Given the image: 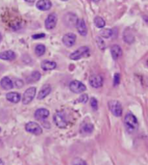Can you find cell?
<instances>
[{
  "label": "cell",
  "instance_id": "1",
  "mask_svg": "<svg viewBox=\"0 0 148 165\" xmlns=\"http://www.w3.org/2000/svg\"><path fill=\"white\" fill-rule=\"evenodd\" d=\"M125 125L127 128L129 132H134L137 130V128L139 126V122L138 119L132 113H127L126 117H125Z\"/></svg>",
  "mask_w": 148,
  "mask_h": 165
},
{
  "label": "cell",
  "instance_id": "7",
  "mask_svg": "<svg viewBox=\"0 0 148 165\" xmlns=\"http://www.w3.org/2000/svg\"><path fill=\"white\" fill-rule=\"evenodd\" d=\"M25 130L30 132V133L34 134V135H40L43 132L42 127L39 125L38 124L35 122H29L25 125Z\"/></svg>",
  "mask_w": 148,
  "mask_h": 165
},
{
  "label": "cell",
  "instance_id": "29",
  "mask_svg": "<svg viewBox=\"0 0 148 165\" xmlns=\"http://www.w3.org/2000/svg\"><path fill=\"white\" fill-rule=\"evenodd\" d=\"M90 105L91 107L94 109V111H96L98 109V102H97V100L95 98H91Z\"/></svg>",
  "mask_w": 148,
  "mask_h": 165
},
{
  "label": "cell",
  "instance_id": "12",
  "mask_svg": "<svg viewBox=\"0 0 148 165\" xmlns=\"http://www.w3.org/2000/svg\"><path fill=\"white\" fill-rule=\"evenodd\" d=\"M123 39H124V41H125L127 43H129V44H131V43H133L134 42L135 37H134V33H133L131 29L127 28V29L124 30V33H123Z\"/></svg>",
  "mask_w": 148,
  "mask_h": 165
},
{
  "label": "cell",
  "instance_id": "24",
  "mask_svg": "<svg viewBox=\"0 0 148 165\" xmlns=\"http://www.w3.org/2000/svg\"><path fill=\"white\" fill-rule=\"evenodd\" d=\"M94 22H95V24L97 28H99V29H102L105 27L106 25V22H105V20L103 19L102 17H96L95 20H94Z\"/></svg>",
  "mask_w": 148,
  "mask_h": 165
},
{
  "label": "cell",
  "instance_id": "28",
  "mask_svg": "<svg viewBox=\"0 0 148 165\" xmlns=\"http://www.w3.org/2000/svg\"><path fill=\"white\" fill-rule=\"evenodd\" d=\"M72 165H87V163L82 158H75L72 161Z\"/></svg>",
  "mask_w": 148,
  "mask_h": 165
},
{
  "label": "cell",
  "instance_id": "4",
  "mask_svg": "<svg viewBox=\"0 0 148 165\" xmlns=\"http://www.w3.org/2000/svg\"><path fill=\"white\" fill-rule=\"evenodd\" d=\"M36 93H37V89L36 87H30L26 90L23 95V99H22V102L24 105H28L32 101L36 96Z\"/></svg>",
  "mask_w": 148,
  "mask_h": 165
},
{
  "label": "cell",
  "instance_id": "3",
  "mask_svg": "<svg viewBox=\"0 0 148 165\" xmlns=\"http://www.w3.org/2000/svg\"><path fill=\"white\" fill-rule=\"evenodd\" d=\"M108 107L111 113L116 117H121L122 114V106L121 102L118 100H110L108 102Z\"/></svg>",
  "mask_w": 148,
  "mask_h": 165
},
{
  "label": "cell",
  "instance_id": "8",
  "mask_svg": "<svg viewBox=\"0 0 148 165\" xmlns=\"http://www.w3.org/2000/svg\"><path fill=\"white\" fill-rule=\"evenodd\" d=\"M57 23V17L55 13L50 14L45 20V27L47 30H53Z\"/></svg>",
  "mask_w": 148,
  "mask_h": 165
},
{
  "label": "cell",
  "instance_id": "30",
  "mask_svg": "<svg viewBox=\"0 0 148 165\" xmlns=\"http://www.w3.org/2000/svg\"><path fill=\"white\" fill-rule=\"evenodd\" d=\"M13 86L17 87L18 88H21V87H24V81L22 80H20V79H15Z\"/></svg>",
  "mask_w": 148,
  "mask_h": 165
},
{
  "label": "cell",
  "instance_id": "20",
  "mask_svg": "<svg viewBox=\"0 0 148 165\" xmlns=\"http://www.w3.org/2000/svg\"><path fill=\"white\" fill-rule=\"evenodd\" d=\"M41 67L44 70V71H49V70H53L56 68V63L53 61H48L45 60L43 61L42 64H41Z\"/></svg>",
  "mask_w": 148,
  "mask_h": 165
},
{
  "label": "cell",
  "instance_id": "6",
  "mask_svg": "<svg viewBox=\"0 0 148 165\" xmlns=\"http://www.w3.org/2000/svg\"><path fill=\"white\" fill-rule=\"evenodd\" d=\"M69 89L75 94H82L87 90L86 86L79 81H73L69 84Z\"/></svg>",
  "mask_w": 148,
  "mask_h": 165
},
{
  "label": "cell",
  "instance_id": "31",
  "mask_svg": "<svg viewBox=\"0 0 148 165\" xmlns=\"http://www.w3.org/2000/svg\"><path fill=\"white\" fill-rule=\"evenodd\" d=\"M88 100V94H82V95H81L79 97V99L77 100V102H80V103H87Z\"/></svg>",
  "mask_w": 148,
  "mask_h": 165
},
{
  "label": "cell",
  "instance_id": "5",
  "mask_svg": "<svg viewBox=\"0 0 148 165\" xmlns=\"http://www.w3.org/2000/svg\"><path fill=\"white\" fill-rule=\"evenodd\" d=\"M54 122L59 128H65L67 126V120L63 112H56L54 115Z\"/></svg>",
  "mask_w": 148,
  "mask_h": 165
},
{
  "label": "cell",
  "instance_id": "41",
  "mask_svg": "<svg viewBox=\"0 0 148 165\" xmlns=\"http://www.w3.org/2000/svg\"><path fill=\"white\" fill-rule=\"evenodd\" d=\"M0 132H1V129H0Z\"/></svg>",
  "mask_w": 148,
  "mask_h": 165
},
{
  "label": "cell",
  "instance_id": "25",
  "mask_svg": "<svg viewBox=\"0 0 148 165\" xmlns=\"http://www.w3.org/2000/svg\"><path fill=\"white\" fill-rule=\"evenodd\" d=\"M45 50H46L45 46L43 44L37 45V46H36V48H35V53H36V54H37V56H41L44 55Z\"/></svg>",
  "mask_w": 148,
  "mask_h": 165
},
{
  "label": "cell",
  "instance_id": "15",
  "mask_svg": "<svg viewBox=\"0 0 148 165\" xmlns=\"http://www.w3.org/2000/svg\"><path fill=\"white\" fill-rule=\"evenodd\" d=\"M50 92H51V87H50V85H49V84L43 85V87L41 88V91L39 92L37 99H38V100H43V99H44L45 97H47V96L50 94Z\"/></svg>",
  "mask_w": 148,
  "mask_h": 165
},
{
  "label": "cell",
  "instance_id": "21",
  "mask_svg": "<svg viewBox=\"0 0 148 165\" xmlns=\"http://www.w3.org/2000/svg\"><path fill=\"white\" fill-rule=\"evenodd\" d=\"M6 99L11 103H18L21 100V96L18 93L16 92H11L6 94Z\"/></svg>",
  "mask_w": 148,
  "mask_h": 165
},
{
  "label": "cell",
  "instance_id": "17",
  "mask_svg": "<svg viewBox=\"0 0 148 165\" xmlns=\"http://www.w3.org/2000/svg\"><path fill=\"white\" fill-rule=\"evenodd\" d=\"M111 55L114 60H117L122 55V49L119 45H113L111 47Z\"/></svg>",
  "mask_w": 148,
  "mask_h": 165
},
{
  "label": "cell",
  "instance_id": "38",
  "mask_svg": "<svg viewBox=\"0 0 148 165\" xmlns=\"http://www.w3.org/2000/svg\"><path fill=\"white\" fill-rule=\"evenodd\" d=\"M93 1H95V2H98V1H100V0H93Z\"/></svg>",
  "mask_w": 148,
  "mask_h": 165
},
{
  "label": "cell",
  "instance_id": "27",
  "mask_svg": "<svg viewBox=\"0 0 148 165\" xmlns=\"http://www.w3.org/2000/svg\"><path fill=\"white\" fill-rule=\"evenodd\" d=\"M96 43L98 45V47H99V49H101V50H104L105 49H106V43H105V42L103 41V39L100 36V37H97L96 38Z\"/></svg>",
  "mask_w": 148,
  "mask_h": 165
},
{
  "label": "cell",
  "instance_id": "23",
  "mask_svg": "<svg viewBox=\"0 0 148 165\" xmlns=\"http://www.w3.org/2000/svg\"><path fill=\"white\" fill-rule=\"evenodd\" d=\"M41 78V75L39 73L38 71H35V72H32L31 75L30 76L27 78V81L30 83L35 82V81H37L40 80Z\"/></svg>",
  "mask_w": 148,
  "mask_h": 165
},
{
  "label": "cell",
  "instance_id": "32",
  "mask_svg": "<svg viewBox=\"0 0 148 165\" xmlns=\"http://www.w3.org/2000/svg\"><path fill=\"white\" fill-rule=\"evenodd\" d=\"M121 82V75L119 73H116L114 75V86H118Z\"/></svg>",
  "mask_w": 148,
  "mask_h": 165
},
{
  "label": "cell",
  "instance_id": "34",
  "mask_svg": "<svg viewBox=\"0 0 148 165\" xmlns=\"http://www.w3.org/2000/svg\"><path fill=\"white\" fill-rule=\"evenodd\" d=\"M43 125H44L46 128H50V124L49 122H43Z\"/></svg>",
  "mask_w": 148,
  "mask_h": 165
},
{
  "label": "cell",
  "instance_id": "9",
  "mask_svg": "<svg viewBox=\"0 0 148 165\" xmlns=\"http://www.w3.org/2000/svg\"><path fill=\"white\" fill-rule=\"evenodd\" d=\"M76 36L74 33H68L63 37V43L67 47L74 46L76 43Z\"/></svg>",
  "mask_w": 148,
  "mask_h": 165
},
{
  "label": "cell",
  "instance_id": "14",
  "mask_svg": "<svg viewBox=\"0 0 148 165\" xmlns=\"http://www.w3.org/2000/svg\"><path fill=\"white\" fill-rule=\"evenodd\" d=\"M36 6L40 11H48L51 8L52 3L50 0H39V1H37Z\"/></svg>",
  "mask_w": 148,
  "mask_h": 165
},
{
  "label": "cell",
  "instance_id": "37",
  "mask_svg": "<svg viewBox=\"0 0 148 165\" xmlns=\"http://www.w3.org/2000/svg\"><path fill=\"white\" fill-rule=\"evenodd\" d=\"M1 39H2V36H1V33H0V42H1Z\"/></svg>",
  "mask_w": 148,
  "mask_h": 165
},
{
  "label": "cell",
  "instance_id": "39",
  "mask_svg": "<svg viewBox=\"0 0 148 165\" xmlns=\"http://www.w3.org/2000/svg\"><path fill=\"white\" fill-rule=\"evenodd\" d=\"M63 1H68V0H63Z\"/></svg>",
  "mask_w": 148,
  "mask_h": 165
},
{
  "label": "cell",
  "instance_id": "2",
  "mask_svg": "<svg viewBox=\"0 0 148 165\" xmlns=\"http://www.w3.org/2000/svg\"><path fill=\"white\" fill-rule=\"evenodd\" d=\"M88 54H89V48L87 46H83V47H80L78 49L74 51L70 55L69 58L73 61H77L84 56H87Z\"/></svg>",
  "mask_w": 148,
  "mask_h": 165
},
{
  "label": "cell",
  "instance_id": "18",
  "mask_svg": "<svg viewBox=\"0 0 148 165\" xmlns=\"http://www.w3.org/2000/svg\"><path fill=\"white\" fill-rule=\"evenodd\" d=\"M0 85L2 87V88H4L5 90H10L13 87V81L11 80V78L5 76L2 78V80L0 81Z\"/></svg>",
  "mask_w": 148,
  "mask_h": 165
},
{
  "label": "cell",
  "instance_id": "10",
  "mask_svg": "<svg viewBox=\"0 0 148 165\" xmlns=\"http://www.w3.org/2000/svg\"><path fill=\"white\" fill-rule=\"evenodd\" d=\"M78 22L77 17L74 13H68L64 17V23L67 26L74 27L76 26Z\"/></svg>",
  "mask_w": 148,
  "mask_h": 165
},
{
  "label": "cell",
  "instance_id": "11",
  "mask_svg": "<svg viewBox=\"0 0 148 165\" xmlns=\"http://www.w3.org/2000/svg\"><path fill=\"white\" fill-rule=\"evenodd\" d=\"M89 83L95 88H99L103 85V78L101 75H92L89 78Z\"/></svg>",
  "mask_w": 148,
  "mask_h": 165
},
{
  "label": "cell",
  "instance_id": "16",
  "mask_svg": "<svg viewBox=\"0 0 148 165\" xmlns=\"http://www.w3.org/2000/svg\"><path fill=\"white\" fill-rule=\"evenodd\" d=\"M76 29H77L78 32L80 33V35H82V36H85L88 33L87 25H86V23L83 19H78Z\"/></svg>",
  "mask_w": 148,
  "mask_h": 165
},
{
  "label": "cell",
  "instance_id": "22",
  "mask_svg": "<svg viewBox=\"0 0 148 165\" xmlns=\"http://www.w3.org/2000/svg\"><path fill=\"white\" fill-rule=\"evenodd\" d=\"M81 132L83 134H90L94 131V125L91 123H83L81 128H80Z\"/></svg>",
  "mask_w": 148,
  "mask_h": 165
},
{
  "label": "cell",
  "instance_id": "19",
  "mask_svg": "<svg viewBox=\"0 0 148 165\" xmlns=\"http://www.w3.org/2000/svg\"><path fill=\"white\" fill-rule=\"evenodd\" d=\"M16 58V54L12 50H6L0 53V59L5 61H12Z\"/></svg>",
  "mask_w": 148,
  "mask_h": 165
},
{
  "label": "cell",
  "instance_id": "35",
  "mask_svg": "<svg viewBox=\"0 0 148 165\" xmlns=\"http://www.w3.org/2000/svg\"><path fill=\"white\" fill-rule=\"evenodd\" d=\"M0 165H5V163L3 162V160H2V159H0Z\"/></svg>",
  "mask_w": 148,
  "mask_h": 165
},
{
  "label": "cell",
  "instance_id": "26",
  "mask_svg": "<svg viewBox=\"0 0 148 165\" xmlns=\"http://www.w3.org/2000/svg\"><path fill=\"white\" fill-rule=\"evenodd\" d=\"M100 35H101V37H103V38H110L113 35V30L111 29H104L101 31Z\"/></svg>",
  "mask_w": 148,
  "mask_h": 165
},
{
  "label": "cell",
  "instance_id": "36",
  "mask_svg": "<svg viewBox=\"0 0 148 165\" xmlns=\"http://www.w3.org/2000/svg\"><path fill=\"white\" fill-rule=\"evenodd\" d=\"M26 2H29V3H33V2H35V0H25Z\"/></svg>",
  "mask_w": 148,
  "mask_h": 165
},
{
  "label": "cell",
  "instance_id": "33",
  "mask_svg": "<svg viewBox=\"0 0 148 165\" xmlns=\"http://www.w3.org/2000/svg\"><path fill=\"white\" fill-rule=\"evenodd\" d=\"M45 37V34L42 33V34H37V35H34L32 36L33 39H40V38H43Z\"/></svg>",
  "mask_w": 148,
  "mask_h": 165
},
{
  "label": "cell",
  "instance_id": "40",
  "mask_svg": "<svg viewBox=\"0 0 148 165\" xmlns=\"http://www.w3.org/2000/svg\"><path fill=\"white\" fill-rule=\"evenodd\" d=\"M147 66H148V60H147Z\"/></svg>",
  "mask_w": 148,
  "mask_h": 165
},
{
  "label": "cell",
  "instance_id": "13",
  "mask_svg": "<svg viewBox=\"0 0 148 165\" xmlns=\"http://www.w3.org/2000/svg\"><path fill=\"white\" fill-rule=\"evenodd\" d=\"M50 115V112L49 110H47L46 108H40L37 109L36 112H35V118L38 120H42V119H45L49 117Z\"/></svg>",
  "mask_w": 148,
  "mask_h": 165
}]
</instances>
